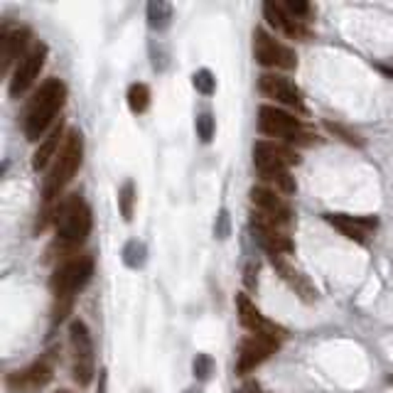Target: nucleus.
Masks as SVG:
<instances>
[{
  "label": "nucleus",
  "mask_w": 393,
  "mask_h": 393,
  "mask_svg": "<svg viewBox=\"0 0 393 393\" xmlns=\"http://www.w3.org/2000/svg\"><path fill=\"white\" fill-rule=\"evenodd\" d=\"M64 101H67V86H64L62 79L50 77L47 81H42V86L32 94V99L28 103V111H25L23 118L25 138L32 143L42 141V135L47 133V128L54 123L59 111H62Z\"/></svg>",
  "instance_id": "nucleus-1"
},
{
  "label": "nucleus",
  "mask_w": 393,
  "mask_h": 393,
  "mask_svg": "<svg viewBox=\"0 0 393 393\" xmlns=\"http://www.w3.org/2000/svg\"><path fill=\"white\" fill-rule=\"evenodd\" d=\"M91 226H94L91 207L81 199V194H69L54 207V246L62 251H74L89 239Z\"/></svg>",
  "instance_id": "nucleus-2"
},
{
  "label": "nucleus",
  "mask_w": 393,
  "mask_h": 393,
  "mask_svg": "<svg viewBox=\"0 0 393 393\" xmlns=\"http://www.w3.org/2000/svg\"><path fill=\"white\" fill-rule=\"evenodd\" d=\"M81 160H84V135L79 133L77 128H72L67 130V138H64L62 150H59V155L54 160V168L45 177L42 196H45L47 204L54 202L57 196H62L64 187L74 180V174L81 168Z\"/></svg>",
  "instance_id": "nucleus-3"
},
{
  "label": "nucleus",
  "mask_w": 393,
  "mask_h": 393,
  "mask_svg": "<svg viewBox=\"0 0 393 393\" xmlns=\"http://www.w3.org/2000/svg\"><path fill=\"white\" fill-rule=\"evenodd\" d=\"M259 130L265 138H281L288 145H314L317 135L305 130L295 113H288L281 106H261L259 108Z\"/></svg>",
  "instance_id": "nucleus-4"
},
{
  "label": "nucleus",
  "mask_w": 393,
  "mask_h": 393,
  "mask_svg": "<svg viewBox=\"0 0 393 393\" xmlns=\"http://www.w3.org/2000/svg\"><path fill=\"white\" fill-rule=\"evenodd\" d=\"M94 275V259L91 256H72L57 265L50 278V288L54 292V300H74L81 288L89 285Z\"/></svg>",
  "instance_id": "nucleus-5"
},
{
  "label": "nucleus",
  "mask_w": 393,
  "mask_h": 393,
  "mask_svg": "<svg viewBox=\"0 0 393 393\" xmlns=\"http://www.w3.org/2000/svg\"><path fill=\"white\" fill-rule=\"evenodd\" d=\"M69 344L74 352L72 376L84 388L94 379V339H91V332L84 320H74L69 325Z\"/></svg>",
  "instance_id": "nucleus-6"
},
{
  "label": "nucleus",
  "mask_w": 393,
  "mask_h": 393,
  "mask_svg": "<svg viewBox=\"0 0 393 393\" xmlns=\"http://www.w3.org/2000/svg\"><path fill=\"white\" fill-rule=\"evenodd\" d=\"M253 57L261 67L268 69H290L298 67V54L295 50H290L288 45H283L281 39H275L270 32H265L263 28L253 30Z\"/></svg>",
  "instance_id": "nucleus-7"
},
{
  "label": "nucleus",
  "mask_w": 393,
  "mask_h": 393,
  "mask_svg": "<svg viewBox=\"0 0 393 393\" xmlns=\"http://www.w3.org/2000/svg\"><path fill=\"white\" fill-rule=\"evenodd\" d=\"M45 62H47V45L45 42H34V45L28 50V54H25L23 59L15 64V69H12L10 84H8L10 99H20V96L37 81Z\"/></svg>",
  "instance_id": "nucleus-8"
},
{
  "label": "nucleus",
  "mask_w": 393,
  "mask_h": 393,
  "mask_svg": "<svg viewBox=\"0 0 393 393\" xmlns=\"http://www.w3.org/2000/svg\"><path fill=\"white\" fill-rule=\"evenodd\" d=\"M259 91L275 101V106H285L292 108V111L305 113V99H303V91L295 81H290L288 77H281V74H261L259 77Z\"/></svg>",
  "instance_id": "nucleus-9"
},
{
  "label": "nucleus",
  "mask_w": 393,
  "mask_h": 393,
  "mask_svg": "<svg viewBox=\"0 0 393 393\" xmlns=\"http://www.w3.org/2000/svg\"><path fill=\"white\" fill-rule=\"evenodd\" d=\"M236 310H239V322H241V325L251 332L253 337L275 339V342H283V339H285L288 332L283 330L281 325L270 322L268 317H265V314L251 303V298H248V295H243V292H239V295H236Z\"/></svg>",
  "instance_id": "nucleus-10"
},
{
  "label": "nucleus",
  "mask_w": 393,
  "mask_h": 393,
  "mask_svg": "<svg viewBox=\"0 0 393 393\" xmlns=\"http://www.w3.org/2000/svg\"><path fill=\"white\" fill-rule=\"evenodd\" d=\"M251 229L256 234V241L261 243L263 251H268V256H285L292 253V241L290 236L283 231L281 224H275L273 219H268L265 214L256 212L251 214Z\"/></svg>",
  "instance_id": "nucleus-11"
},
{
  "label": "nucleus",
  "mask_w": 393,
  "mask_h": 393,
  "mask_svg": "<svg viewBox=\"0 0 393 393\" xmlns=\"http://www.w3.org/2000/svg\"><path fill=\"white\" fill-rule=\"evenodd\" d=\"M253 163L256 170H290L292 165H300V155L288 143L259 141L253 145Z\"/></svg>",
  "instance_id": "nucleus-12"
},
{
  "label": "nucleus",
  "mask_w": 393,
  "mask_h": 393,
  "mask_svg": "<svg viewBox=\"0 0 393 393\" xmlns=\"http://www.w3.org/2000/svg\"><path fill=\"white\" fill-rule=\"evenodd\" d=\"M54 376V366L47 356L32 361L30 366L20 371H10L6 376V386L10 388L12 393H25V391H37V388L47 386Z\"/></svg>",
  "instance_id": "nucleus-13"
},
{
  "label": "nucleus",
  "mask_w": 393,
  "mask_h": 393,
  "mask_svg": "<svg viewBox=\"0 0 393 393\" xmlns=\"http://www.w3.org/2000/svg\"><path fill=\"white\" fill-rule=\"evenodd\" d=\"M281 342L265 337H246L239 347V359H236V376H246L251 371H256L265 359H270L278 352Z\"/></svg>",
  "instance_id": "nucleus-14"
},
{
  "label": "nucleus",
  "mask_w": 393,
  "mask_h": 393,
  "mask_svg": "<svg viewBox=\"0 0 393 393\" xmlns=\"http://www.w3.org/2000/svg\"><path fill=\"white\" fill-rule=\"evenodd\" d=\"M251 202L253 207H256V212L265 214L275 224L288 226L292 221V209L290 204L285 202V196H281V192L270 190V187H253Z\"/></svg>",
  "instance_id": "nucleus-15"
},
{
  "label": "nucleus",
  "mask_w": 393,
  "mask_h": 393,
  "mask_svg": "<svg viewBox=\"0 0 393 393\" xmlns=\"http://www.w3.org/2000/svg\"><path fill=\"white\" fill-rule=\"evenodd\" d=\"M30 28H10L6 25L0 32V72L6 74L12 64H17L30 50Z\"/></svg>",
  "instance_id": "nucleus-16"
},
{
  "label": "nucleus",
  "mask_w": 393,
  "mask_h": 393,
  "mask_svg": "<svg viewBox=\"0 0 393 393\" xmlns=\"http://www.w3.org/2000/svg\"><path fill=\"white\" fill-rule=\"evenodd\" d=\"M325 221L332 224L342 236H347L349 241L366 243L369 234L379 226L376 216H352V214H325Z\"/></svg>",
  "instance_id": "nucleus-17"
},
{
  "label": "nucleus",
  "mask_w": 393,
  "mask_h": 393,
  "mask_svg": "<svg viewBox=\"0 0 393 393\" xmlns=\"http://www.w3.org/2000/svg\"><path fill=\"white\" fill-rule=\"evenodd\" d=\"M263 15H265V20H268L270 28L281 30V32L288 34L290 39H308L310 37V32H308V28L303 25V20L292 17L290 12L285 10V6L275 3V0H265V3H263Z\"/></svg>",
  "instance_id": "nucleus-18"
},
{
  "label": "nucleus",
  "mask_w": 393,
  "mask_h": 393,
  "mask_svg": "<svg viewBox=\"0 0 393 393\" xmlns=\"http://www.w3.org/2000/svg\"><path fill=\"white\" fill-rule=\"evenodd\" d=\"M270 263H273V268L281 273V278L288 283V288H290V290L295 292L303 303L310 305V303H314V300H317V295H320V292H317V288H314L298 268H292L290 263H285V259H283V256H270Z\"/></svg>",
  "instance_id": "nucleus-19"
},
{
  "label": "nucleus",
  "mask_w": 393,
  "mask_h": 393,
  "mask_svg": "<svg viewBox=\"0 0 393 393\" xmlns=\"http://www.w3.org/2000/svg\"><path fill=\"white\" fill-rule=\"evenodd\" d=\"M67 138V133H64V123L59 121V123L54 125V128L50 130V133L39 141L37 150H34L32 155V170L34 172H42V170H47V165L52 163V157H57V150H59V143Z\"/></svg>",
  "instance_id": "nucleus-20"
},
{
  "label": "nucleus",
  "mask_w": 393,
  "mask_h": 393,
  "mask_svg": "<svg viewBox=\"0 0 393 393\" xmlns=\"http://www.w3.org/2000/svg\"><path fill=\"white\" fill-rule=\"evenodd\" d=\"M259 177L270 190L281 192V194H295V190H298L290 170H263V172H259Z\"/></svg>",
  "instance_id": "nucleus-21"
},
{
  "label": "nucleus",
  "mask_w": 393,
  "mask_h": 393,
  "mask_svg": "<svg viewBox=\"0 0 393 393\" xmlns=\"http://www.w3.org/2000/svg\"><path fill=\"white\" fill-rule=\"evenodd\" d=\"M172 20V6L163 0H152L148 3V25L152 30H168Z\"/></svg>",
  "instance_id": "nucleus-22"
},
{
  "label": "nucleus",
  "mask_w": 393,
  "mask_h": 393,
  "mask_svg": "<svg viewBox=\"0 0 393 393\" xmlns=\"http://www.w3.org/2000/svg\"><path fill=\"white\" fill-rule=\"evenodd\" d=\"M128 108L133 113H145L150 108V86L148 84H130L128 86Z\"/></svg>",
  "instance_id": "nucleus-23"
},
{
  "label": "nucleus",
  "mask_w": 393,
  "mask_h": 393,
  "mask_svg": "<svg viewBox=\"0 0 393 393\" xmlns=\"http://www.w3.org/2000/svg\"><path fill=\"white\" fill-rule=\"evenodd\" d=\"M118 207H121V216L125 221L133 219V209H135V185L133 182H125L118 192Z\"/></svg>",
  "instance_id": "nucleus-24"
},
{
  "label": "nucleus",
  "mask_w": 393,
  "mask_h": 393,
  "mask_svg": "<svg viewBox=\"0 0 393 393\" xmlns=\"http://www.w3.org/2000/svg\"><path fill=\"white\" fill-rule=\"evenodd\" d=\"M325 128L330 130V133H334L337 138H342L347 145H354V148H361L364 145V141H361L359 133H354L352 128H347V125L342 123H332V121H325Z\"/></svg>",
  "instance_id": "nucleus-25"
},
{
  "label": "nucleus",
  "mask_w": 393,
  "mask_h": 393,
  "mask_svg": "<svg viewBox=\"0 0 393 393\" xmlns=\"http://www.w3.org/2000/svg\"><path fill=\"white\" fill-rule=\"evenodd\" d=\"M123 261H125V265H130V268L143 265V261H145V246L138 241H130L128 246L123 248Z\"/></svg>",
  "instance_id": "nucleus-26"
},
{
  "label": "nucleus",
  "mask_w": 393,
  "mask_h": 393,
  "mask_svg": "<svg viewBox=\"0 0 393 393\" xmlns=\"http://www.w3.org/2000/svg\"><path fill=\"white\" fill-rule=\"evenodd\" d=\"M196 135L202 138V143H209L214 138V118L209 113H199L196 116Z\"/></svg>",
  "instance_id": "nucleus-27"
},
{
  "label": "nucleus",
  "mask_w": 393,
  "mask_h": 393,
  "mask_svg": "<svg viewBox=\"0 0 393 393\" xmlns=\"http://www.w3.org/2000/svg\"><path fill=\"white\" fill-rule=\"evenodd\" d=\"M194 86L196 91H202V94H214V86H216V81H214L212 72L209 69H202V72L194 74Z\"/></svg>",
  "instance_id": "nucleus-28"
},
{
  "label": "nucleus",
  "mask_w": 393,
  "mask_h": 393,
  "mask_svg": "<svg viewBox=\"0 0 393 393\" xmlns=\"http://www.w3.org/2000/svg\"><path fill=\"white\" fill-rule=\"evenodd\" d=\"M212 356H207V354H196L194 359V376L196 379H209V374H212Z\"/></svg>",
  "instance_id": "nucleus-29"
},
{
  "label": "nucleus",
  "mask_w": 393,
  "mask_h": 393,
  "mask_svg": "<svg viewBox=\"0 0 393 393\" xmlns=\"http://www.w3.org/2000/svg\"><path fill=\"white\" fill-rule=\"evenodd\" d=\"M283 6H285V10L290 12L292 17H298V20L310 15V3H305V0H288Z\"/></svg>",
  "instance_id": "nucleus-30"
},
{
  "label": "nucleus",
  "mask_w": 393,
  "mask_h": 393,
  "mask_svg": "<svg viewBox=\"0 0 393 393\" xmlns=\"http://www.w3.org/2000/svg\"><path fill=\"white\" fill-rule=\"evenodd\" d=\"M57 393H69V391H57Z\"/></svg>",
  "instance_id": "nucleus-31"
}]
</instances>
